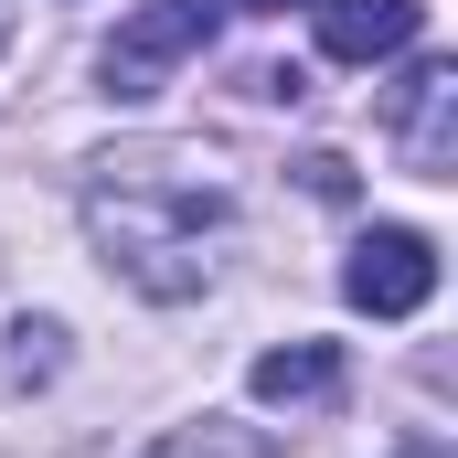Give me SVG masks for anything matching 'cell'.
Masks as SVG:
<instances>
[{
	"label": "cell",
	"mask_w": 458,
	"mask_h": 458,
	"mask_svg": "<svg viewBox=\"0 0 458 458\" xmlns=\"http://www.w3.org/2000/svg\"><path fill=\"white\" fill-rule=\"evenodd\" d=\"M225 225V182L182 171V160H107L86 182V234L128 288L149 299H192L203 288V245Z\"/></svg>",
	"instance_id": "obj_1"
},
{
	"label": "cell",
	"mask_w": 458,
	"mask_h": 458,
	"mask_svg": "<svg viewBox=\"0 0 458 458\" xmlns=\"http://www.w3.org/2000/svg\"><path fill=\"white\" fill-rule=\"evenodd\" d=\"M214 11L225 0H139L117 21V43H107V97H149L171 64H192L214 43Z\"/></svg>",
	"instance_id": "obj_2"
},
{
	"label": "cell",
	"mask_w": 458,
	"mask_h": 458,
	"mask_svg": "<svg viewBox=\"0 0 458 458\" xmlns=\"http://www.w3.org/2000/svg\"><path fill=\"white\" fill-rule=\"evenodd\" d=\"M342 299L373 310V320H416V310L437 299V245L416 225H373L352 245V267H342Z\"/></svg>",
	"instance_id": "obj_3"
},
{
	"label": "cell",
	"mask_w": 458,
	"mask_h": 458,
	"mask_svg": "<svg viewBox=\"0 0 458 458\" xmlns=\"http://www.w3.org/2000/svg\"><path fill=\"white\" fill-rule=\"evenodd\" d=\"M384 139L416 182H458V75L448 64H416L394 97H384Z\"/></svg>",
	"instance_id": "obj_4"
},
{
	"label": "cell",
	"mask_w": 458,
	"mask_h": 458,
	"mask_svg": "<svg viewBox=\"0 0 458 458\" xmlns=\"http://www.w3.org/2000/svg\"><path fill=\"white\" fill-rule=\"evenodd\" d=\"M310 21H320L331 64H384L427 32V0H310Z\"/></svg>",
	"instance_id": "obj_5"
},
{
	"label": "cell",
	"mask_w": 458,
	"mask_h": 458,
	"mask_svg": "<svg viewBox=\"0 0 458 458\" xmlns=\"http://www.w3.org/2000/svg\"><path fill=\"white\" fill-rule=\"evenodd\" d=\"M256 405H331L342 394V352L331 342H288V352H256Z\"/></svg>",
	"instance_id": "obj_6"
},
{
	"label": "cell",
	"mask_w": 458,
	"mask_h": 458,
	"mask_svg": "<svg viewBox=\"0 0 458 458\" xmlns=\"http://www.w3.org/2000/svg\"><path fill=\"white\" fill-rule=\"evenodd\" d=\"M149 458H267V437H256V427H234V416H203V427H171Z\"/></svg>",
	"instance_id": "obj_7"
},
{
	"label": "cell",
	"mask_w": 458,
	"mask_h": 458,
	"mask_svg": "<svg viewBox=\"0 0 458 458\" xmlns=\"http://www.w3.org/2000/svg\"><path fill=\"white\" fill-rule=\"evenodd\" d=\"M225 11H256V21H277V11H299V0H225Z\"/></svg>",
	"instance_id": "obj_8"
},
{
	"label": "cell",
	"mask_w": 458,
	"mask_h": 458,
	"mask_svg": "<svg viewBox=\"0 0 458 458\" xmlns=\"http://www.w3.org/2000/svg\"><path fill=\"white\" fill-rule=\"evenodd\" d=\"M0 43H11V0H0Z\"/></svg>",
	"instance_id": "obj_9"
}]
</instances>
